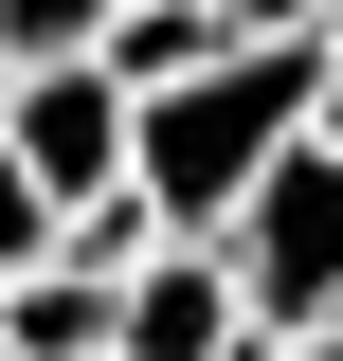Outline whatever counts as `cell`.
<instances>
[{
	"label": "cell",
	"mask_w": 343,
	"mask_h": 361,
	"mask_svg": "<svg viewBox=\"0 0 343 361\" xmlns=\"http://www.w3.org/2000/svg\"><path fill=\"white\" fill-rule=\"evenodd\" d=\"M307 127H325V145H343V37H325V109H307Z\"/></svg>",
	"instance_id": "8fae6325"
},
{
	"label": "cell",
	"mask_w": 343,
	"mask_h": 361,
	"mask_svg": "<svg viewBox=\"0 0 343 361\" xmlns=\"http://www.w3.org/2000/svg\"><path fill=\"white\" fill-rule=\"evenodd\" d=\"M0 145L37 199H90V180H127V73L109 54H54V73H0Z\"/></svg>",
	"instance_id": "3957f363"
},
{
	"label": "cell",
	"mask_w": 343,
	"mask_h": 361,
	"mask_svg": "<svg viewBox=\"0 0 343 361\" xmlns=\"http://www.w3.org/2000/svg\"><path fill=\"white\" fill-rule=\"evenodd\" d=\"M37 253H54V199L18 180V145H0V271H37Z\"/></svg>",
	"instance_id": "ba28073f"
},
{
	"label": "cell",
	"mask_w": 343,
	"mask_h": 361,
	"mask_svg": "<svg viewBox=\"0 0 343 361\" xmlns=\"http://www.w3.org/2000/svg\"><path fill=\"white\" fill-rule=\"evenodd\" d=\"M217 37H235L217 0H109V37H90V54H109V73H127V90H163V73H199Z\"/></svg>",
	"instance_id": "8992f818"
},
{
	"label": "cell",
	"mask_w": 343,
	"mask_h": 361,
	"mask_svg": "<svg viewBox=\"0 0 343 361\" xmlns=\"http://www.w3.org/2000/svg\"><path fill=\"white\" fill-rule=\"evenodd\" d=\"M0 361H18V343H0Z\"/></svg>",
	"instance_id": "4fadbf2b"
},
{
	"label": "cell",
	"mask_w": 343,
	"mask_h": 361,
	"mask_svg": "<svg viewBox=\"0 0 343 361\" xmlns=\"http://www.w3.org/2000/svg\"><path fill=\"white\" fill-rule=\"evenodd\" d=\"M235 37H325V0H217Z\"/></svg>",
	"instance_id": "30bf717a"
},
{
	"label": "cell",
	"mask_w": 343,
	"mask_h": 361,
	"mask_svg": "<svg viewBox=\"0 0 343 361\" xmlns=\"http://www.w3.org/2000/svg\"><path fill=\"white\" fill-rule=\"evenodd\" d=\"M325 37H343V0H325Z\"/></svg>",
	"instance_id": "7c38bea8"
},
{
	"label": "cell",
	"mask_w": 343,
	"mask_h": 361,
	"mask_svg": "<svg viewBox=\"0 0 343 361\" xmlns=\"http://www.w3.org/2000/svg\"><path fill=\"white\" fill-rule=\"evenodd\" d=\"M90 37H109V0H0V73H54Z\"/></svg>",
	"instance_id": "52a82bcc"
},
{
	"label": "cell",
	"mask_w": 343,
	"mask_h": 361,
	"mask_svg": "<svg viewBox=\"0 0 343 361\" xmlns=\"http://www.w3.org/2000/svg\"><path fill=\"white\" fill-rule=\"evenodd\" d=\"M307 109H325V37H217L199 73L127 90V180L163 199V235H217Z\"/></svg>",
	"instance_id": "6da1fadb"
},
{
	"label": "cell",
	"mask_w": 343,
	"mask_h": 361,
	"mask_svg": "<svg viewBox=\"0 0 343 361\" xmlns=\"http://www.w3.org/2000/svg\"><path fill=\"white\" fill-rule=\"evenodd\" d=\"M235 343H253V289H235L217 235H163V253L109 289V361H235Z\"/></svg>",
	"instance_id": "277c9868"
},
{
	"label": "cell",
	"mask_w": 343,
	"mask_h": 361,
	"mask_svg": "<svg viewBox=\"0 0 343 361\" xmlns=\"http://www.w3.org/2000/svg\"><path fill=\"white\" fill-rule=\"evenodd\" d=\"M235 361H343V307H325V325H253Z\"/></svg>",
	"instance_id": "9c48e42d"
},
{
	"label": "cell",
	"mask_w": 343,
	"mask_h": 361,
	"mask_svg": "<svg viewBox=\"0 0 343 361\" xmlns=\"http://www.w3.org/2000/svg\"><path fill=\"white\" fill-rule=\"evenodd\" d=\"M0 343L18 361H109V271H73V253L0 271Z\"/></svg>",
	"instance_id": "5b68a950"
},
{
	"label": "cell",
	"mask_w": 343,
	"mask_h": 361,
	"mask_svg": "<svg viewBox=\"0 0 343 361\" xmlns=\"http://www.w3.org/2000/svg\"><path fill=\"white\" fill-rule=\"evenodd\" d=\"M217 253H235L253 325H325V307H343V145L289 127V145L253 163V199L217 217Z\"/></svg>",
	"instance_id": "7a4b0ae2"
}]
</instances>
